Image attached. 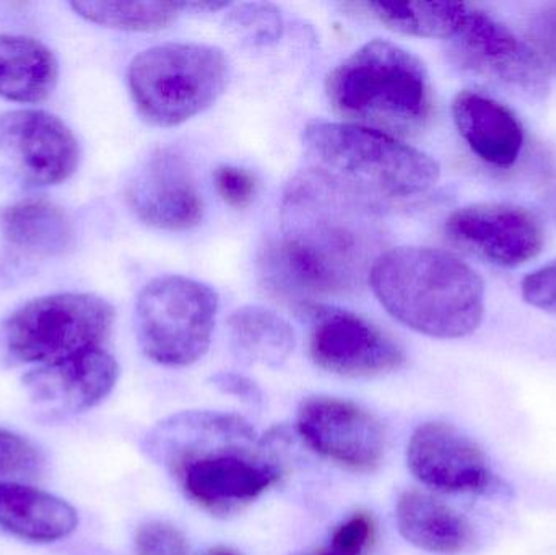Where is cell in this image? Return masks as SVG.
Wrapping results in <instances>:
<instances>
[{"mask_svg": "<svg viewBox=\"0 0 556 555\" xmlns=\"http://www.w3.org/2000/svg\"><path fill=\"white\" fill-rule=\"evenodd\" d=\"M529 33L539 58L556 72V3L542 7L535 12L529 25Z\"/></svg>", "mask_w": 556, "mask_h": 555, "instance_id": "31", "label": "cell"}, {"mask_svg": "<svg viewBox=\"0 0 556 555\" xmlns=\"http://www.w3.org/2000/svg\"><path fill=\"white\" fill-rule=\"evenodd\" d=\"M230 348L244 365L277 368L294 349V332L277 313L263 306H243L228 318Z\"/></svg>", "mask_w": 556, "mask_h": 555, "instance_id": "22", "label": "cell"}, {"mask_svg": "<svg viewBox=\"0 0 556 555\" xmlns=\"http://www.w3.org/2000/svg\"><path fill=\"white\" fill-rule=\"evenodd\" d=\"M54 52L25 36L0 35V97L16 103H41L58 85Z\"/></svg>", "mask_w": 556, "mask_h": 555, "instance_id": "20", "label": "cell"}, {"mask_svg": "<svg viewBox=\"0 0 556 555\" xmlns=\"http://www.w3.org/2000/svg\"><path fill=\"white\" fill-rule=\"evenodd\" d=\"M3 238L31 256L64 253L74 240V225L64 209L45 199H26L0 215Z\"/></svg>", "mask_w": 556, "mask_h": 555, "instance_id": "21", "label": "cell"}, {"mask_svg": "<svg viewBox=\"0 0 556 555\" xmlns=\"http://www.w3.org/2000/svg\"><path fill=\"white\" fill-rule=\"evenodd\" d=\"M126 199L139 220L160 230H189L201 224L204 215L194 176L175 150L150 155L130 178Z\"/></svg>", "mask_w": 556, "mask_h": 555, "instance_id": "15", "label": "cell"}, {"mask_svg": "<svg viewBox=\"0 0 556 555\" xmlns=\"http://www.w3.org/2000/svg\"><path fill=\"white\" fill-rule=\"evenodd\" d=\"M45 468V458L38 446L28 439L0 429V484H26L38 478Z\"/></svg>", "mask_w": 556, "mask_h": 555, "instance_id": "25", "label": "cell"}, {"mask_svg": "<svg viewBox=\"0 0 556 555\" xmlns=\"http://www.w3.org/2000/svg\"><path fill=\"white\" fill-rule=\"evenodd\" d=\"M368 280L389 315L430 338L472 335L485 313L482 277L447 251L424 247L384 251L372 263Z\"/></svg>", "mask_w": 556, "mask_h": 555, "instance_id": "3", "label": "cell"}, {"mask_svg": "<svg viewBox=\"0 0 556 555\" xmlns=\"http://www.w3.org/2000/svg\"><path fill=\"white\" fill-rule=\"evenodd\" d=\"M298 310L311 321L309 354L323 370L340 377L372 378L404 365L401 345L362 316L313 302L301 303Z\"/></svg>", "mask_w": 556, "mask_h": 555, "instance_id": "9", "label": "cell"}, {"mask_svg": "<svg viewBox=\"0 0 556 555\" xmlns=\"http://www.w3.org/2000/svg\"><path fill=\"white\" fill-rule=\"evenodd\" d=\"M218 295L204 283L163 276L143 287L136 303V331L143 354L165 367H188L212 341Z\"/></svg>", "mask_w": 556, "mask_h": 555, "instance_id": "8", "label": "cell"}, {"mask_svg": "<svg viewBox=\"0 0 556 555\" xmlns=\"http://www.w3.org/2000/svg\"><path fill=\"white\" fill-rule=\"evenodd\" d=\"M453 38L454 55L467 71L522 97L542 98L547 93V67L538 52L483 10L467 5Z\"/></svg>", "mask_w": 556, "mask_h": 555, "instance_id": "10", "label": "cell"}, {"mask_svg": "<svg viewBox=\"0 0 556 555\" xmlns=\"http://www.w3.org/2000/svg\"><path fill=\"white\" fill-rule=\"evenodd\" d=\"M214 179L218 194L231 207H248L256 195L257 181L248 169L230 165L220 166L215 169Z\"/></svg>", "mask_w": 556, "mask_h": 555, "instance_id": "29", "label": "cell"}, {"mask_svg": "<svg viewBox=\"0 0 556 555\" xmlns=\"http://www.w3.org/2000/svg\"><path fill=\"white\" fill-rule=\"evenodd\" d=\"M211 383L217 388L220 393L237 398L244 404L256 407L263 404V391L254 383L251 378L244 375L235 374V371H220L211 378Z\"/></svg>", "mask_w": 556, "mask_h": 555, "instance_id": "32", "label": "cell"}, {"mask_svg": "<svg viewBox=\"0 0 556 555\" xmlns=\"http://www.w3.org/2000/svg\"><path fill=\"white\" fill-rule=\"evenodd\" d=\"M399 533L425 553L459 554L473 541V528L466 517L433 495L404 492L395 507Z\"/></svg>", "mask_w": 556, "mask_h": 555, "instance_id": "18", "label": "cell"}, {"mask_svg": "<svg viewBox=\"0 0 556 555\" xmlns=\"http://www.w3.org/2000/svg\"><path fill=\"white\" fill-rule=\"evenodd\" d=\"M446 234L454 243L489 263L516 267L541 254L545 234L528 209L511 204H473L453 212Z\"/></svg>", "mask_w": 556, "mask_h": 555, "instance_id": "14", "label": "cell"}, {"mask_svg": "<svg viewBox=\"0 0 556 555\" xmlns=\"http://www.w3.org/2000/svg\"><path fill=\"white\" fill-rule=\"evenodd\" d=\"M204 555H243L238 553V551L231 550V547L218 546L214 547V550L207 551Z\"/></svg>", "mask_w": 556, "mask_h": 555, "instance_id": "33", "label": "cell"}, {"mask_svg": "<svg viewBox=\"0 0 556 555\" xmlns=\"http://www.w3.org/2000/svg\"><path fill=\"white\" fill-rule=\"evenodd\" d=\"M139 555H188L189 544L181 530L168 521H147L136 533Z\"/></svg>", "mask_w": 556, "mask_h": 555, "instance_id": "28", "label": "cell"}, {"mask_svg": "<svg viewBox=\"0 0 556 555\" xmlns=\"http://www.w3.org/2000/svg\"><path fill=\"white\" fill-rule=\"evenodd\" d=\"M71 7L88 22L126 31H159L172 25L185 12L182 2L78 0L72 2Z\"/></svg>", "mask_w": 556, "mask_h": 555, "instance_id": "24", "label": "cell"}, {"mask_svg": "<svg viewBox=\"0 0 556 555\" xmlns=\"http://www.w3.org/2000/svg\"><path fill=\"white\" fill-rule=\"evenodd\" d=\"M521 292L534 308L556 313V260L525 277Z\"/></svg>", "mask_w": 556, "mask_h": 555, "instance_id": "30", "label": "cell"}, {"mask_svg": "<svg viewBox=\"0 0 556 555\" xmlns=\"http://www.w3.org/2000/svg\"><path fill=\"white\" fill-rule=\"evenodd\" d=\"M113 323V305L93 293L42 297L2 323L0 355L10 364H52L101 348Z\"/></svg>", "mask_w": 556, "mask_h": 555, "instance_id": "7", "label": "cell"}, {"mask_svg": "<svg viewBox=\"0 0 556 555\" xmlns=\"http://www.w3.org/2000/svg\"><path fill=\"white\" fill-rule=\"evenodd\" d=\"M363 7L388 28L421 38H453L467 10L466 3L457 2H371Z\"/></svg>", "mask_w": 556, "mask_h": 555, "instance_id": "23", "label": "cell"}, {"mask_svg": "<svg viewBox=\"0 0 556 555\" xmlns=\"http://www.w3.org/2000/svg\"><path fill=\"white\" fill-rule=\"evenodd\" d=\"M407 466L421 484L447 494L498 491L483 450L447 422H425L412 433Z\"/></svg>", "mask_w": 556, "mask_h": 555, "instance_id": "13", "label": "cell"}, {"mask_svg": "<svg viewBox=\"0 0 556 555\" xmlns=\"http://www.w3.org/2000/svg\"><path fill=\"white\" fill-rule=\"evenodd\" d=\"M376 537L375 518L366 512L350 515L333 530L329 544L316 555H365Z\"/></svg>", "mask_w": 556, "mask_h": 555, "instance_id": "27", "label": "cell"}, {"mask_svg": "<svg viewBox=\"0 0 556 555\" xmlns=\"http://www.w3.org/2000/svg\"><path fill=\"white\" fill-rule=\"evenodd\" d=\"M303 142L317 169L375 204L417 198L440 179V165L428 153L355 124L311 121Z\"/></svg>", "mask_w": 556, "mask_h": 555, "instance_id": "5", "label": "cell"}, {"mask_svg": "<svg viewBox=\"0 0 556 555\" xmlns=\"http://www.w3.org/2000/svg\"><path fill=\"white\" fill-rule=\"evenodd\" d=\"M0 155L33 185H59L74 175L80 146L71 127L42 110L0 114Z\"/></svg>", "mask_w": 556, "mask_h": 555, "instance_id": "12", "label": "cell"}, {"mask_svg": "<svg viewBox=\"0 0 556 555\" xmlns=\"http://www.w3.org/2000/svg\"><path fill=\"white\" fill-rule=\"evenodd\" d=\"M77 525V512L62 499L28 484H0V527L9 533L54 543L74 533Z\"/></svg>", "mask_w": 556, "mask_h": 555, "instance_id": "19", "label": "cell"}, {"mask_svg": "<svg viewBox=\"0 0 556 555\" xmlns=\"http://www.w3.org/2000/svg\"><path fill=\"white\" fill-rule=\"evenodd\" d=\"M119 377L116 358L103 348L38 365L23 377L29 400L55 414H77L93 409L106 400Z\"/></svg>", "mask_w": 556, "mask_h": 555, "instance_id": "16", "label": "cell"}, {"mask_svg": "<svg viewBox=\"0 0 556 555\" xmlns=\"http://www.w3.org/2000/svg\"><path fill=\"white\" fill-rule=\"evenodd\" d=\"M296 426L314 452L353 471H372L384 458L381 422L352 401L307 398L298 409Z\"/></svg>", "mask_w": 556, "mask_h": 555, "instance_id": "11", "label": "cell"}, {"mask_svg": "<svg viewBox=\"0 0 556 555\" xmlns=\"http://www.w3.org/2000/svg\"><path fill=\"white\" fill-rule=\"evenodd\" d=\"M453 116L479 159L500 168L515 165L525 146V129L508 106L479 91L464 90L454 98Z\"/></svg>", "mask_w": 556, "mask_h": 555, "instance_id": "17", "label": "cell"}, {"mask_svg": "<svg viewBox=\"0 0 556 555\" xmlns=\"http://www.w3.org/2000/svg\"><path fill=\"white\" fill-rule=\"evenodd\" d=\"M230 64L222 49L199 42H165L137 54L127 71L140 116L156 127L186 123L224 94Z\"/></svg>", "mask_w": 556, "mask_h": 555, "instance_id": "6", "label": "cell"}, {"mask_svg": "<svg viewBox=\"0 0 556 555\" xmlns=\"http://www.w3.org/2000/svg\"><path fill=\"white\" fill-rule=\"evenodd\" d=\"M330 106L345 123L407 137L431 114V85L424 62L407 49L372 39L326 78Z\"/></svg>", "mask_w": 556, "mask_h": 555, "instance_id": "4", "label": "cell"}, {"mask_svg": "<svg viewBox=\"0 0 556 555\" xmlns=\"http://www.w3.org/2000/svg\"><path fill=\"white\" fill-rule=\"evenodd\" d=\"M147 452L208 514H235L281 478L274 446L238 414L186 411L147 436Z\"/></svg>", "mask_w": 556, "mask_h": 555, "instance_id": "2", "label": "cell"}, {"mask_svg": "<svg viewBox=\"0 0 556 555\" xmlns=\"http://www.w3.org/2000/svg\"><path fill=\"white\" fill-rule=\"evenodd\" d=\"M378 204L320 169L300 173L281 204L283 240L264 256V276L280 295H336L362 286L379 256Z\"/></svg>", "mask_w": 556, "mask_h": 555, "instance_id": "1", "label": "cell"}, {"mask_svg": "<svg viewBox=\"0 0 556 555\" xmlns=\"http://www.w3.org/2000/svg\"><path fill=\"white\" fill-rule=\"evenodd\" d=\"M238 38L254 46H267L280 38L283 22L280 12L269 3H243L225 20Z\"/></svg>", "mask_w": 556, "mask_h": 555, "instance_id": "26", "label": "cell"}]
</instances>
